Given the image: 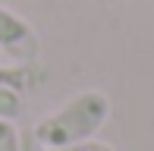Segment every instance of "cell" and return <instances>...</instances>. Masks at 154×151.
Masks as SVG:
<instances>
[{
  "instance_id": "cell-5",
  "label": "cell",
  "mask_w": 154,
  "mask_h": 151,
  "mask_svg": "<svg viewBox=\"0 0 154 151\" xmlns=\"http://www.w3.org/2000/svg\"><path fill=\"white\" fill-rule=\"evenodd\" d=\"M44 151H116L113 145L101 139H88V142H79V145H63V148H44Z\"/></svg>"
},
{
  "instance_id": "cell-1",
  "label": "cell",
  "mask_w": 154,
  "mask_h": 151,
  "mask_svg": "<svg viewBox=\"0 0 154 151\" xmlns=\"http://www.w3.org/2000/svg\"><path fill=\"white\" fill-rule=\"evenodd\" d=\"M110 120V98L101 88H85L63 101L57 110L35 123V139L41 148H63L94 139Z\"/></svg>"
},
{
  "instance_id": "cell-4",
  "label": "cell",
  "mask_w": 154,
  "mask_h": 151,
  "mask_svg": "<svg viewBox=\"0 0 154 151\" xmlns=\"http://www.w3.org/2000/svg\"><path fill=\"white\" fill-rule=\"evenodd\" d=\"M0 151H22V139L13 120H0Z\"/></svg>"
},
{
  "instance_id": "cell-3",
  "label": "cell",
  "mask_w": 154,
  "mask_h": 151,
  "mask_svg": "<svg viewBox=\"0 0 154 151\" xmlns=\"http://www.w3.org/2000/svg\"><path fill=\"white\" fill-rule=\"evenodd\" d=\"M19 110H22V98H19V91L0 82V120H16Z\"/></svg>"
},
{
  "instance_id": "cell-2",
  "label": "cell",
  "mask_w": 154,
  "mask_h": 151,
  "mask_svg": "<svg viewBox=\"0 0 154 151\" xmlns=\"http://www.w3.org/2000/svg\"><path fill=\"white\" fill-rule=\"evenodd\" d=\"M38 35L29 22H25L19 13L0 6V54L16 63H25V60L38 57Z\"/></svg>"
}]
</instances>
